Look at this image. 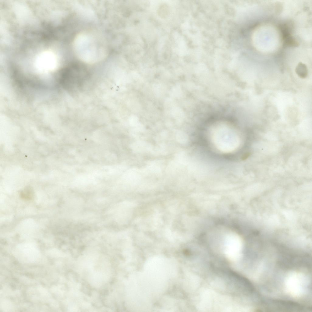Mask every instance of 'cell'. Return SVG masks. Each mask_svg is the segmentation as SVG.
<instances>
[{"label": "cell", "instance_id": "6da1fadb", "mask_svg": "<svg viewBox=\"0 0 312 312\" xmlns=\"http://www.w3.org/2000/svg\"><path fill=\"white\" fill-rule=\"evenodd\" d=\"M74 44L77 55L85 62L96 61L101 54V46L98 45L95 39L88 34H79L76 38Z\"/></svg>", "mask_w": 312, "mask_h": 312}, {"label": "cell", "instance_id": "7a4b0ae2", "mask_svg": "<svg viewBox=\"0 0 312 312\" xmlns=\"http://www.w3.org/2000/svg\"><path fill=\"white\" fill-rule=\"evenodd\" d=\"M309 280L303 273L299 271L290 272L285 277L284 288L288 294L295 298L304 295L307 290Z\"/></svg>", "mask_w": 312, "mask_h": 312}, {"label": "cell", "instance_id": "3957f363", "mask_svg": "<svg viewBox=\"0 0 312 312\" xmlns=\"http://www.w3.org/2000/svg\"><path fill=\"white\" fill-rule=\"evenodd\" d=\"M58 60L55 55L51 51H45L36 57L35 65L38 70L44 72L52 71L56 68Z\"/></svg>", "mask_w": 312, "mask_h": 312}, {"label": "cell", "instance_id": "277c9868", "mask_svg": "<svg viewBox=\"0 0 312 312\" xmlns=\"http://www.w3.org/2000/svg\"><path fill=\"white\" fill-rule=\"evenodd\" d=\"M283 44L285 47H296L298 45V43L291 34L282 37Z\"/></svg>", "mask_w": 312, "mask_h": 312}, {"label": "cell", "instance_id": "5b68a950", "mask_svg": "<svg viewBox=\"0 0 312 312\" xmlns=\"http://www.w3.org/2000/svg\"><path fill=\"white\" fill-rule=\"evenodd\" d=\"M296 72L298 76L301 78L304 79L307 76L308 71L306 66L301 62L299 63L296 69Z\"/></svg>", "mask_w": 312, "mask_h": 312}]
</instances>
